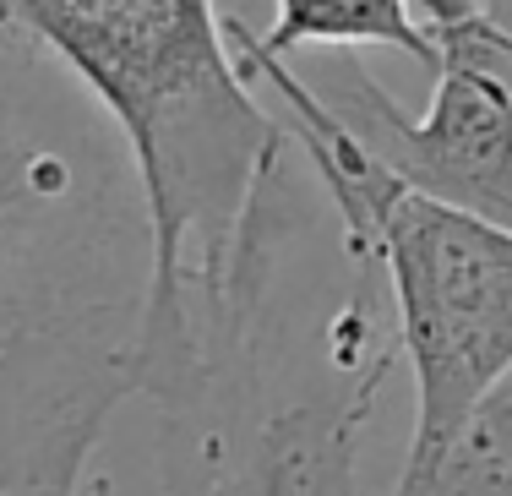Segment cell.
I'll return each instance as SVG.
<instances>
[{
    "instance_id": "6da1fadb",
    "label": "cell",
    "mask_w": 512,
    "mask_h": 496,
    "mask_svg": "<svg viewBox=\"0 0 512 496\" xmlns=\"http://www.w3.org/2000/svg\"><path fill=\"white\" fill-rule=\"evenodd\" d=\"M153 240L99 104L0 22V486H82L137 398Z\"/></svg>"
},
{
    "instance_id": "7a4b0ae2",
    "label": "cell",
    "mask_w": 512,
    "mask_h": 496,
    "mask_svg": "<svg viewBox=\"0 0 512 496\" xmlns=\"http://www.w3.org/2000/svg\"><path fill=\"white\" fill-rule=\"evenodd\" d=\"M17 28L99 104L142 186L153 240L137 333V398L158 420L202 387V333L229 295L267 175L289 153L246 77L218 0H0Z\"/></svg>"
},
{
    "instance_id": "3957f363",
    "label": "cell",
    "mask_w": 512,
    "mask_h": 496,
    "mask_svg": "<svg viewBox=\"0 0 512 496\" xmlns=\"http://www.w3.org/2000/svg\"><path fill=\"white\" fill-rule=\"evenodd\" d=\"M371 262L414 387L393 486H414L512 371V224L404 186L371 235Z\"/></svg>"
},
{
    "instance_id": "277c9868",
    "label": "cell",
    "mask_w": 512,
    "mask_h": 496,
    "mask_svg": "<svg viewBox=\"0 0 512 496\" xmlns=\"http://www.w3.org/2000/svg\"><path fill=\"white\" fill-rule=\"evenodd\" d=\"M306 82L409 191L512 224V33L485 11L436 33V88L420 115L398 110L360 60Z\"/></svg>"
},
{
    "instance_id": "5b68a950",
    "label": "cell",
    "mask_w": 512,
    "mask_h": 496,
    "mask_svg": "<svg viewBox=\"0 0 512 496\" xmlns=\"http://www.w3.org/2000/svg\"><path fill=\"white\" fill-rule=\"evenodd\" d=\"M251 44L278 60L300 50H393L436 77V39L414 0H273V22Z\"/></svg>"
},
{
    "instance_id": "8992f818",
    "label": "cell",
    "mask_w": 512,
    "mask_h": 496,
    "mask_svg": "<svg viewBox=\"0 0 512 496\" xmlns=\"http://www.w3.org/2000/svg\"><path fill=\"white\" fill-rule=\"evenodd\" d=\"M387 496H512V371L474 404L431 475Z\"/></svg>"
},
{
    "instance_id": "52a82bcc",
    "label": "cell",
    "mask_w": 512,
    "mask_h": 496,
    "mask_svg": "<svg viewBox=\"0 0 512 496\" xmlns=\"http://www.w3.org/2000/svg\"><path fill=\"white\" fill-rule=\"evenodd\" d=\"M485 11H491L496 28H507V33H512V0H485Z\"/></svg>"
},
{
    "instance_id": "ba28073f",
    "label": "cell",
    "mask_w": 512,
    "mask_h": 496,
    "mask_svg": "<svg viewBox=\"0 0 512 496\" xmlns=\"http://www.w3.org/2000/svg\"><path fill=\"white\" fill-rule=\"evenodd\" d=\"M33 496H77L71 486H55V491H33Z\"/></svg>"
},
{
    "instance_id": "9c48e42d",
    "label": "cell",
    "mask_w": 512,
    "mask_h": 496,
    "mask_svg": "<svg viewBox=\"0 0 512 496\" xmlns=\"http://www.w3.org/2000/svg\"><path fill=\"white\" fill-rule=\"evenodd\" d=\"M0 496H33V491H11V486H0Z\"/></svg>"
},
{
    "instance_id": "30bf717a",
    "label": "cell",
    "mask_w": 512,
    "mask_h": 496,
    "mask_svg": "<svg viewBox=\"0 0 512 496\" xmlns=\"http://www.w3.org/2000/svg\"><path fill=\"white\" fill-rule=\"evenodd\" d=\"M164 496H191V491H164Z\"/></svg>"
}]
</instances>
